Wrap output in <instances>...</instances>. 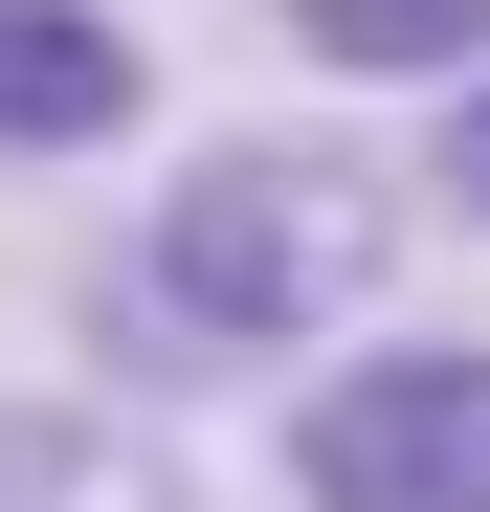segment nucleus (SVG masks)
<instances>
[{
  "instance_id": "nucleus-3",
  "label": "nucleus",
  "mask_w": 490,
  "mask_h": 512,
  "mask_svg": "<svg viewBox=\"0 0 490 512\" xmlns=\"http://www.w3.org/2000/svg\"><path fill=\"white\" fill-rule=\"evenodd\" d=\"M156 112V45L112 0H0V156H112Z\"/></svg>"
},
{
  "instance_id": "nucleus-5",
  "label": "nucleus",
  "mask_w": 490,
  "mask_h": 512,
  "mask_svg": "<svg viewBox=\"0 0 490 512\" xmlns=\"http://www.w3.org/2000/svg\"><path fill=\"white\" fill-rule=\"evenodd\" d=\"M268 23H290L312 67H379V90H401V67H424V90L490 67V0H268Z\"/></svg>"
},
{
  "instance_id": "nucleus-4",
  "label": "nucleus",
  "mask_w": 490,
  "mask_h": 512,
  "mask_svg": "<svg viewBox=\"0 0 490 512\" xmlns=\"http://www.w3.org/2000/svg\"><path fill=\"white\" fill-rule=\"evenodd\" d=\"M0 512H201V468L134 401H0Z\"/></svg>"
},
{
  "instance_id": "nucleus-1",
  "label": "nucleus",
  "mask_w": 490,
  "mask_h": 512,
  "mask_svg": "<svg viewBox=\"0 0 490 512\" xmlns=\"http://www.w3.org/2000/svg\"><path fill=\"white\" fill-rule=\"evenodd\" d=\"M401 290V179L357 134H223L134 201V245L90 268L112 379H312L335 334Z\"/></svg>"
},
{
  "instance_id": "nucleus-6",
  "label": "nucleus",
  "mask_w": 490,
  "mask_h": 512,
  "mask_svg": "<svg viewBox=\"0 0 490 512\" xmlns=\"http://www.w3.org/2000/svg\"><path fill=\"white\" fill-rule=\"evenodd\" d=\"M446 201L490 223V67H446Z\"/></svg>"
},
{
  "instance_id": "nucleus-2",
  "label": "nucleus",
  "mask_w": 490,
  "mask_h": 512,
  "mask_svg": "<svg viewBox=\"0 0 490 512\" xmlns=\"http://www.w3.org/2000/svg\"><path fill=\"white\" fill-rule=\"evenodd\" d=\"M268 468L290 512H490V334H335Z\"/></svg>"
}]
</instances>
